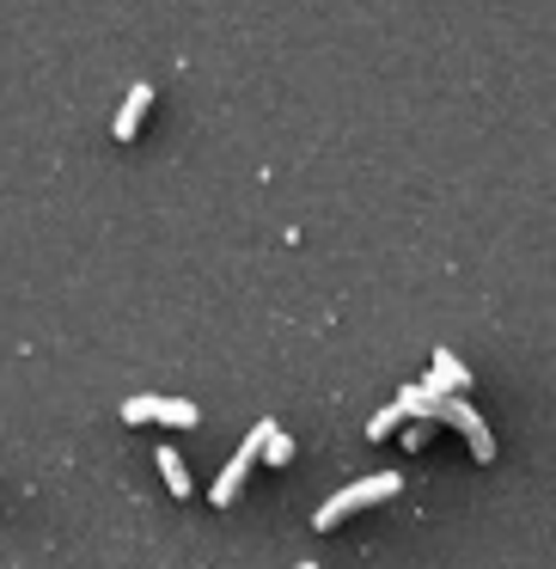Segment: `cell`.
<instances>
[{"label": "cell", "instance_id": "1", "mask_svg": "<svg viewBox=\"0 0 556 569\" xmlns=\"http://www.w3.org/2000/svg\"><path fill=\"white\" fill-rule=\"evenodd\" d=\"M397 490H404V478H397V471H373V478H361V483H348V490H336L331 502L312 515V532H336L348 515H361V508H373V502H392Z\"/></svg>", "mask_w": 556, "mask_h": 569}, {"label": "cell", "instance_id": "8", "mask_svg": "<svg viewBox=\"0 0 556 569\" xmlns=\"http://www.w3.org/2000/svg\"><path fill=\"white\" fill-rule=\"evenodd\" d=\"M397 422H404V410H397V398H392L385 410H373V422H367V441H385V435H392Z\"/></svg>", "mask_w": 556, "mask_h": 569}, {"label": "cell", "instance_id": "2", "mask_svg": "<svg viewBox=\"0 0 556 569\" xmlns=\"http://www.w3.org/2000/svg\"><path fill=\"white\" fill-rule=\"evenodd\" d=\"M257 453H263V422L245 435V447H239V453L221 466V478H214V490H209L214 508H233V502H239V490H245V478H251V466H257Z\"/></svg>", "mask_w": 556, "mask_h": 569}, {"label": "cell", "instance_id": "7", "mask_svg": "<svg viewBox=\"0 0 556 569\" xmlns=\"http://www.w3.org/2000/svg\"><path fill=\"white\" fill-rule=\"evenodd\" d=\"M263 466H294V441L275 422H263Z\"/></svg>", "mask_w": 556, "mask_h": 569}, {"label": "cell", "instance_id": "3", "mask_svg": "<svg viewBox=\"0 0 556 569\" xmlns=\"http://www.w3.org/2000/svg\"><path fill=\"white\" fill-rule=\"evenodd\" d=\"M123 422H172V429H196L202 410L190 398H123Z\"/></svg>", "mask_w": 556, "mask_h": 569}, {"label": "cell", "instance_id": "9", "mask_svg": "<svg viewBox=\"0 0 556 569\" xmlns=\"http://www.w3.org/2000/svg\"><path fill=\"white\" fill-rule=\"evenodd\" d=\"M300 569H319V563H300Z\"/></svg>", "mask_w": 556, "mask_h": 569}, {"label": "cell", "instance_id": "4", "mask_svg": "<svg viewBox=\"0 0 556 569\" xmlns=\"http://www.w3.org/2000/svg\"><path fill=\"white\" fill-rule=\"evenodd\" d=\"M428 392H441V398H465V386H471V373H465V361L453 356V349H434V368H428Z\"/></svg>", "mask_w": 556, "mask_h": 569}, {"label": "cell", "instance_id": "6", "mask_svg": "<svg viewBox=\"0 0 556 569\" xmlns=\"http://www.w3.org/2000/svg\"><path fill=\"white\" fill-rule=\"evenodd\" d=\"M153 459H160V478H165V490H172V496H190V490H196V483H190V471H184V453L160 447Z\"/></svg>", "mask_w": 556, "mask_h": 569}, {"label": "cell", "instance_id": "5", "mask_svg": "<svg viewBox=\"0 0 556 569\" xmlns=\"http://www.w3.org/2000/svg\"><path fill=\"white\" fill-rule=\"evenodd\" d=\"M148 111H153V87L148 80H135V87H129V99H123V111H117V141H135L141 136V123H148Z\"/></svg>", "mask_w": 556, "mask_h": 569}]
</instances>
